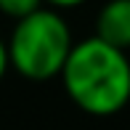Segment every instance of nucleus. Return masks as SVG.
Wrapping results in <instances>:
<instances>
[{"instance_id": "obj_1", "label": "nucleus", "mask_w": 130, "mask_h": 130, "mask_svg": "<svg viewBox=\"0 0 130 130\" xmlns=\"http://www.w3.org/2000/svg\"><path fill=\"white\" fill-rule=\"evenodd\" d=\"M69 98L93 117L122 111L130 101V61L127 53L111 48L98 37L74 43L61 69Z\"/></svg>"}, {"instance_id": "obj_2", "label": "nucleus", "mask_w": 130, "mask_h": 130, "mask_svg": "<svg viewBox=\"0 0 130 130\" xmlns=\"http://www.w3.org/2000/svg\"><path fill=\"white\" fill-rule=\"evenodd\" d=\"M72 32L56 8H37L24 19H16L11 32L8 61L27 80H51L61 74L72 51Z\"/></svg>"}, {"instance_id": "obj_3", "label": "nucleus", "mask_w": 130, "mask_h": 130, "mask_svg": "<svg viewBox=\"0 0 130 130\" xmlns=\"http://www.w3.org/2000/svg\"><path fill=\"white\" fill-rule=\"evenodd\" d=\"M111 48H130V0H109L96 16V35Z\"/></svg>"}, {"instance_id": "obj_4", "label": "nucleus", "mask_w": 130, "mask_h": 130, "mask_svg": "<svg viewBox=\"0 0 130 130\" xmlns=\"http://www.w3.org/2000/svg\"><path fill=\"white\" fill-rule=\"evenodd\" d=\"M37 8H43V0H0V13L11 19H24Z\"/></svg>"}, {"instance_id": "obj_5", "label": "nucleus", "mask_w": 130, "mask_h": 130, "mask_svg": "<svg viewBox=\"0 0 130 130\" xmlns=\"http://www.w3.org/2000/svg\"><path fill=\"white\" fill-rule=\"evenodd\" d=\"M43 3H48L51 8L61 11V8H77V5H82L85 0H43Z\"/></svg>"}, {"instance_id": "obj_6", "label": "nucleus", "mask_w": 130, "mask_h": 130, "mask_svg": "<svg viewBox=\"0 0 130 130\" xmlns=\"http://www.w3.org/2000/svg\"><path fill=\"white\" fill-rule=\"evenodd\" d=\"M11 69V61H8V48H5V43L0 40V80L5 77V72Z\"/></svg>"}]
</instances>
